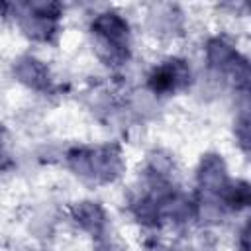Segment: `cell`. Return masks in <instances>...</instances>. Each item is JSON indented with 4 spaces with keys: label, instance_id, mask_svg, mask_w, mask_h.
I'll use <instances>...</instances> for the list:
<instances>
[{
    "label": "cell",
    "instance_id": "5b68a950",
    "mask_svg": "<svg viewBox=\"0 0 251 251\" xmlns=\"http://www.w3.org/2000/svg\"><path fill=\"white\" fill-rule=\"evenodd\" d=\"M12 75L20 84H24L25 88L35 90L39 94H47L57 86L49 65L31 53H24L14 61Z\"/></svg>",
    "mask_w": 251,
    "mask_h": 251
},
{
    "label": "cell",
    "instance_id": "3957f363",
    "mask_svg": "<svg viewBox=\"0 0 251 251\" xmlns=\"http://www.w3.org/2000/svg\"><path fill=\"white\" fill-rule=\"evenodd\" d=\"M204 59L210 73L229 82L237 90H247L249 65L237 47L224 35H212L204 43Z\"/></svg>",
    "mask_w": 251,
    "mask_h": 251
},
{
    "label": "cell",
    "instance_id": "8992f818",
    "mask_svg": "<svg viewBox=\"0 0 251 251\" xmlns=\"http://www.w3.org/2000/svg\"><path fill=\"white\" fill-rule=\"evenodd\" d=\"M69 222L82 233H86L90 239L102 235L110 227V216L106 208L96 200H80L75 202L69 210Z\"/></svg>",
    "mask_w": 251,
    "mask_h": 251
},
{
    "label": "cell",
    "instance_id": "7a4b0ae2",
    "mask_svg": "<svg viewBox=\"0 0 251 251\" xmlns=\"http://www.w3.org/2000/svg\"><path fill=\"white\" fill-rule=\"evenodd\" d=\"M94 57L110 71H120L131 61V24L116 8L94 12L88 22Z\"/></svg>",
    "mask_w": 251,
    "mask_h": 251
},
{
    "label": "cell",
    "instance_id": "6da1fadb",
    "mask_svg": "<svg viewBox=\"0 0 251 251\" xmlns=\"http://www.w3.org/2000/svg\"><path fill=\"white\" fill-rule=\"evenodd\" d=\"M67 171L88 186H108L122 178L126 171L124 151L118 143L73 145L63 155Z\"/></svg>",
    "mask_w": 251,
    "mask_h": 251
},
{
    "label": "cell",
    "instance_id": "277c9868",
    "mask_svg": "<svg viewBox=\"0 0 251 251\" xmlns=\"http://www.w3.org/2000/svg\"><path fill=\"white\" fill-rule=\"evenodd\" d=\"M194 73L188 59L180 55H169L155 63L145 75V90L157 100L176 96L190 90Z\"/></svg>",
    "mask_w": 251,
    "mask_h": 251
},
{
    "label": "cell",
    "instance_id": "ba28073f",
    "mask_svg": "<svg viewBox=\"0 0 251 251\" xmlns=\"http://www.w3.org/2000/svg\"><path fill=\"white\" fill-rule=\"evenodd\" d=\"M92 251H127L124 243L114 235L112 229L104 231L102 235L92 239Z\"/></svg>",
    "mask_w": 251,
    "mask_h": 251
},
{
    "label": "cell",
    "instance_id": "52a82bcc",
    "mask_svg": "<svg viewBox=\"0 0 251 251\" xmlns=\"http://www.w3.org/2000/svg\"><path fill=\"white\" fill-rule=\"evenodd\" d=\"M231 180L227 175L226 161L218 153H206L202 155L198 167H196V194L204 196H220L226 184Z\"/></svg>",
    "mask_w": 251,
    "mask_h": 251
}]
</instances>
